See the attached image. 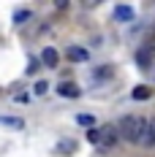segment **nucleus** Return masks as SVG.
Here are the masks:
<instances>
[{"label": "nucleus", "mask_w": 155, "mask_h": 157, "mask_svg": "<svg viewBox=\"0 0 155 157\" xmlns=\"http://www.w3.org/2000/svg\"><path fill=\"white\" fill-rule=\"evenodd\" d=\"M153 60H155V46L153 44H144L141 49H136V65H139V68L147 71V68L153 65Z\"/></svg>", "instance_id": "obj_2"}, {"label": "nucleus", "mask_w": 155, "mask_h": 157, "mask_svg": "<svg viewBox=\"0 0 155 157\" xmlns=\"http://www.w3.org/2000/svg\"><path fill=\"white\" fill-rule=\"evenodd\" d=\"M57 95H63V98H79V87L71 84V81H63V84H57Z\"/></svg>", "instance_id": "obj_7"}, {"label": "nucleus", "mask_w": 155, "mask_h": 157, "mask_svg": "<svg viewBox=\"0 0 155 157\" xmlns=\"http://www.w3.org/2000/svg\"><path fill=\"white\" fill-rule=\"evenodd\" d=\"M150 95H153L150 87H136V90H133V98H136V100H147Z\"/></svg>", "instance_id": "obj_13"}, {"label": "nucleus", "mask_w": 155, "mask_h": 157, "mask_svg": "<svg viewBox=\"0 0 155 157\" xmlns=\"http://www.w3.org/2000/svg\"><path fill=\"white\" fill-rule=\"evenodd\" d=\"M30 16H33V11H27V8H22V11H16V14H14V22H16V25H25V22H27Z\"/></svg>", "instance_id": "obj_12"}, {"label": "nucleus", "mask_w": 155, "mask_h": 157, "mask_svg": "<svg viewBox=\"0 0 155 157\" xmlns=\"http://www.w3.org/2000/svg\"><path fill=\"white\" fill-rule=\"evenodd\" d=\"M38 60H30V63H27V73H35V71H38Z\"/></svg>", "instance_id": "obj_16"}, {"label": "nucleus", "mask_w": 155, "mask_h": 157, "mask_svg": "<svg viewBox=\"0 0 155 157\" xmlns=\"http://www.w3.org/2000/svg\"><path fill=\"white\" fill-rule=\"evenodd\" d=\"M57 63H60V54H57V49L47 46L44 52H41V65H47V68H57Z\"/></svg>", "instance_id": "obj_5"}, {"label": "nucleus", "mask_w": 155, "mask_h": 157, "mask_svg": "<svg viewBox=\"0 0 155 157\" xmlns=\"http://www.w3.org/2000/svg\"><path fill=\"white\" fill-rule=\"evenodd\" d=\"M139 144H141V146H153V144H155V122H150V119H144V122H141Z\"/></svg>", "instance_id": "obj_3"}, {"label": "nucleus", "mask_w": 155, "mask_h": 157, "mask_svg": "<svg viewBox=\"0 0 155 157\" xmlns=\"http://www.w3.org/2000/svg\"><path fill=\"white\" fill-rule=\"evenodd\" d=\"M76 122H79L82 127H95V117H90V114H79Z\"/></svg>", "instance_id": "obj_11"}, {"label": "nucleus", "mask_w": 155, "mask_h": 157, "mask_svg": "<svg viewBox=\"0 0 155 157\" xmlns=\"http://www.w3.org/2000/svg\"><path fill=\"white\" fill-rule=\"evenodd\" d=\"M47 90H49V84H47V81H35V87H33V92H35V95H44Z\"/></svg>", "instance_id": "obj_15"}, {"label": "nucleus", "mask_w": 155, "mask_h": 157, "mask_svg": "<svg viewBox=\"0 0 155 157\" xmlns=\"http://www.w3.org/2000/svg\"><path fill=\"white\" fill-rule=\"evenodd\" d=\"M0 125H3V127H11V130H22L25 122H22L19 117H0Z\"/></svg>", "instance_id": "obj_9"}, {"label": "nucleus", "mask_w": 155, "mask_h": 157, "mask_svg": "<svg viewBox=\"0 0 155 157\" xmlns=\"http://www.w3.org/2000/svg\"><path fill=\"white\" fill-rule=\"evenodd\" d=\"M68 60L71 63H87L90 60V54H87V49H82V46H68Z\"/></svg>", "instance_id": "obj_6"}, {"label": "nucleus", "mask_w": 155, "mask_h": 157, "mask_svg": "<svg viewBox=\"0 0 155 157\" xmlns=\"http://www.w3.org/2000/svg\"><path fill=\"white\" fill-rule=\"evenodd\" d=\"M114 19H117V22H131V19H133V8H131V6H117V8H114Z\"/></svg>", "instance_id": "obj_8"}, {"label": "nucleus", "mask_w": 155, "mask_h": 157, "mask_svg": "<svg viewBox=\"0 0 155 157\" xmlns=\"http://www.w3.org/2000/svg\"><path fill=\"white\" fill-rule=\"evenodd\" d=\"M141 122L144 119H139V117H123L120 119V125H117V133L123 136L125 141H133V144H139V133H141Z\"/></svg>", "instance_id": "obj_1"}, {"label": "nucleus", "mask_w": 155, "mask_h": 157, "mask_svg": "<svg viewBox=\"0 0 155 157\" xmlns=\"http://www.w3.org/2000/svg\"><path fill=\"white\" fill-rule=\"evenodd\" d=\"M117 138H120V133H117L114 127H101V146H104V149H112V146L117 144Z\"/></svg>", "instance_id": "obj_4"}, {"label": "nucleus", "mask_w": 155, "mask_h": 157, "mask_svg": "<svg viewBox=\"0 0 155 157\" xmlns=\"http://www.w3.org/2000/svg\"><path fill=\"white\" fill-rule=\"evenodd\" d=\"M87 141L90 144H101V130H98V127H90V130H87Z\"/></svg>", "instance_id": "obj_14"}, {"label": "nucleus", "mask_w": 155, "mask_h": 157, "mask_svg": "<svg viewBox=\"0 0 155 157\" xmlns=\"http://www.w3.org/2000/svg\"><path fill=\"white\" fill-rule=\"evenodd\" d=\"M74 149H76V144H74V141H60V144H57V152H60V155H71Z\"/></svg>", "instance_id": "obj_10"}]
</instances>
